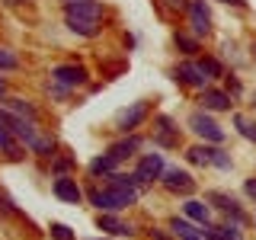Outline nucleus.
I'll return each mask as SVG.
<instances>
[{
	"mask_svg": "<svg viewBox=\"0 0 256 240\" xmlns=\"http://www.w3.org/2000/svg\"><path fill=\"white\" fill-rule=\"evenodd\" d=\"M244 189H246V196H250V198H256V176H253V180H246V182H244Z\"/></svg>",
	"mask_w": 256,
	"mask_h": 240,
	"instance_id": "31",
	"label": "nucleus"
},
{
	"mask_svg": "<svg viewBox=\"0 0 256 240\" xmlns=\"http://www.w3.org/2000/svg\"><path fill=\"white\" fill-rule=\"evenodd\" d=\"M164 170H166V166H164V154H144L138 160V170H134V176H138V186H141V182L160 180Z\"/></svg>",
	"mask_w": 256,
	"mask_h": 240,
	"instance_id": "9",
	"label": "nucleus"
},
{
	"mask_svg": "<svg viewBox=\"0 0 256 240\" xmlns=\"http://www.w3.org/2000/svg\"><path fill=\"white\" fill-rule=\"evenodd\" d=\"M52 80L61 84V86H68V90H77V86L86 84V68H80V64H54Z\"/></svg>",
	"mask_w": 256,
	"mask_h": 240,
	"instance_id": "7",
	"label": "nucleus"
},
{
	"mask_svg": "<svg viewBox=\"0 0 256 240\" xmlns=\"http://www.w3.org/2000/svg\"><path fill=\"white\" fill-rule=\"evenodd\" d=\"M74 164H77V160L70 157V154L52 157V173H54V176H64V173H70V170H74Z\"/></svg>",
	"mask_w": 256,
	"mask_h": 240,
	"instance_id": "23",
	"label": "nucleus"
},
{
	"mask_svg": "<svg viewBox=\"0 0 256 240\" xmlns=\"http://www.w3.org/2000/svg\"><path fill=\"white\" fill-rule=\"evenodd\" d=\"M4 109H10V112H16V116H22V118H32V122L38 118L36 106H32L29 100H20V96H4Z\"/></svg>",
	"mask_w": 256,
	"mask_h": 240,
	"instance_id": "17",
	"label": "nucleus"
},
{
	"mask_svg": "<svg viewBox=\"0 0 256 240\" xmlns=\"http://www.w3.org/2000/svg\"><path fill=\"white\" fill-rule=\"evenodd\" d=\"M228 90H230V93H240V84H237L234 77H228Z\"/></svg>",
	"mask_w": 256,
	"mask_h": 240,
	"instance_id": "33",
	"label": "nucleus"
},
{
	"mask_svg": "<svg viewBox=\"0 0 256 240\" xmlns=\"http://www.w3.org/2000/svg\"><path fill=\"white\" fill-rule=\"evenodd\" d=\"M173 42H176V48H180L182 54H196V52H198V38L186 36V32H176V36H173Z\"/></svg>",
	"mask_w": 256,
	"mask_h": 240,
	"instance_id": "22",
	"label": "nucleus"
},
{
	"mask_svg": "<svg viewBox=\"0 0 256 240\" xmlns=\"http://www.w3.org/2000/svg\"><path fill=\"white\" fill-rule=\"evenodd\" d=\"M189 128H192V132H196L205 144H221V141H224V128L214 122L208 112H192V116H189Z\"/></svg>",
	"mask_w": 256,
	"mask_h": 240,
	"instance_id": "2",
	"label": "nucleus"
},
{
	"mask_svg": "<svg viewBox=\"0 0 256 240\" xmlns=\"http://www.w3.org/2000/svg\"><path fill=\"white\" fill-rule=\"evenodd\" d=\"M116 166H118V160L112 157V154H102V157H93L90 160V173L93 176H109V173H116Z\"/></svg>",
	"mask_w": 256,
	"mask_h": 240,
	"instance_id": "21",
	"label": "nucleus"
},
{
	"mask_svg": "<svg viewBox=\"0 0 256 240\" xmlns=\"http://www.w3.org/2000/svg\"><path fill=\"white\" fill-rule=\"evenodd\" d=\"M68 29L74 32V36H84V38H93V36L102 32L100 20H68Z\"/></svg>",
	"mask_w": 256,
	"mask_h": 240,
	"instance_id": "20",
	"label": "nucleus"
},
{
	"mask_svg": "<svg viewBox=\"0 0 256 240\" xmlns=\"http://www.w3.org/2000/svg\"><path fill=\"white\" fill-rule=\"evenodd\" d=\"M64 13H68V20H102V4L100 0H70V4H64Z\"/></svg>",
	"mask_w": 256,
	"mask_h": 240,
	"instance_id": "8",
	"label": "nucleus"
},
{
	"mask_svg": "<svg viewBox=\"0 0 256 240\" xmlns=\"http://www.w3.org/2000/svg\"><path fill=\"white\" fill-rule=\"evenodd\" d=\"M198 102L205 106V112H228L230 109V93H224V90H214V86H205L202 96H198Z\"/></svg>",
	"mask_w": 256,
	"mask_h": 240,
	"instance_id": "12",
	"label": "nucleus"
},
{
	"mask_svg": "<svg viewBox=\"0 0 256 240\" xmlns=\"http://www.w3.org/2000/svg\"><path fill=\"white\" fill-rule=\"evenodd\" d=\"M189 26L196 36H208L212 32V13H208L205 0H189Z\"/></svg>",
	"mask_w": 256,
	"mask_h": 240,
	"instance_id": "11",
	"label": "nucleus"
},
{
	"mask_svg": "<svg viewBox=\"0 0 256 240\" xmlns=\"http://www.w3.org/2000/svg\"><path fill=\"white\" fill-rule=\"evenodd\" d=\"M96 224H100V230H109V234H116V237H132V224L116 218V212H102L100 218H96Z\"/></svg>",
	"mask_w": 256,
	"mask_h": 240,
	"instance_id": "14",
	"label": "nucleus"
},
{
	"mask_svg": "<svg viewBox=\"0 0 256 240\" xmlns=\"http://www.w3.org/2000/svg\"><path fill=\"white\" fill-rule=\"evenodd\" d=\"M208 230H214L221 240H240V224H218V228L208 224Z\"/></svg>",
	"mask_w": 256,
	"mask_h": 240,
	"instance_id": "25",
	"label": "nucleus"
},
{
	"mask_svg": "<svg viewBox=\"0 0 256 240\" xmlns=\"http://www.w3.org/2000/svg\"><path fill=\"white\" fill-rule=\"evenodd\" d=\"M164 6L173 13H182V10H189V0H164Z\"/></svg>",
	"mask_w": 256,
	"mask_h": 240,
	"instance_id": "29",
	"label": "nucleus"
},
{
	"mask_svg": "<svg viewBox=\"0 0 256 240\" xmlns=\"http://www.w3.org/2000/svg\"><path fill=\"white\" fill-rule=\"evenodd\" d=\"M221 4H230V6H246V0H221Z\"/></svg>",
	"mask_w": 256,
	"mask_h": 240,
	"instance_id": "34",
	"label": "nucleus"
},
{
	"mask_svg": "<svg viewBox=\"0 0 256 240\" xmlns=\"http://www.w3.org/2000/svg\"><path fill=\"white\" fill-rule=\"evenodd\" d=\"M0 150H6V157L10 160H22V148L16 144V134L0 122Z\"/></svg>",
	"mask_w": 256,
	"mask_h": 240,
	"instance_id": "19",
	"label": "nucleus"
},
{
	"mask_svg": "<svg viewBox=\"0 0 256 240\" xmlns=\"http://www.w3.org/2000/svg\"><path fill=\"white\" fill-rule=\"evenodd\" d=\"M150 240H170V234H166V230H150Z\"/></svg>",
	"mask_w": 256,
	"mask_h": 240,
	"instance_id": "32",
	"label": "nucleus"
},
{
	"mask_svg": "<svg viewBox=\"0 0 256 240\" xmlns=\"http://www.w3.org/2000/svg\"><path fill=\"white\" fill-rule=\"evenodd\" d=\"M253 58H256V45H253Z\"/></svg>",
	"mask_w": 256,
	"mask_h": 240,
	"instance_id": "36",
	"label": "nucleus"
},
{
	"mask_svg": "<svg viewBox=\"0 0 256 240\" xmlns=\"http://www.w3.org/2000/svg\"><path fill=\"white\" fill-rule=\"evenodd\" d=\"M157 134H154V141L160 144V148H176V144H180V128H173V118H166V116H160L157 118Z\"/></svg>",
	"mask_w": 256,
	"mask_h": 240,
	"instance_id": "15",
	"label": "nucleus"
},
{
	"mask_svg": "<svg viewBox=\"0 0 256 240\" xmlns=\"http://www.w3.org/2000/svg\"><path fill=\"white\" fill-rule=\"evenodd\" d=\"M90 202L100 208V212H125V208H132L138 202V189L109 182L106 189H93L90 192Z\"/></svg>",
	"mask_w": 256,
	"mask_h": 240,
	"instance_id": "1",
	"label": "nucleus"
},
{
	"mask_svg": "<svg viewBox=\"0 0 256 240\" xmlns=\"http://www.w3.org/2000/svg\"><path fill=\"white\" fill-rule=\"evenodd\" d=\"M148 112H150V102H148V100L132 102L128 109H122V112L116 116V128H118V132H125V134L134 132V128H138L144 118H148Z\"/></svg>",
	"mask_w": 256,
	"mask_h": 240,
	"instance_id": "5",
	"label": "nucleus"
},
{
	"mask_svg": "<svg viewBox=\"0 0 256 240\" xmlns=\"http://www.w3.org/2000/svg\"><path fill=\"white\" fill-rule=\"evenodd\" d=\"M4 96H6V80L0 77V100H4Z\"/></svg>",
	"mask_w": 256,
	"mask_h": 240,
	"instance_id": "35",
	"label": "nucleus"
},
{
	"mask_svg": "<svg viewBox=\"0 0 256 240\" xmlns=\"http://www.w3.org/2000/svg\"><path fill=\"white\" fill-rule=\"evenodd\" d=\"M234 125L240 128V134H244V138L256 141V122H250V118H244V116H234Z\"/></svg>",
	"mask_w": 256,
	"mask_h": 240,
	"instance_id": "28",
	"label": "nucleus"
},
{
	"mask_svg": "<svg viewBox=\"0 0 256 240\" xmlns=\"http://www.w3.org/2000/svg\"><path fill=\"white\" fill-rule=\"evenodd\" d=\"M173 80L182 86H192V90H205L208 86V77L202 74V68H198V61H182L173 68Z\"/></svg>",
	"mask_w": 256,
	"mask_h": 240,
	"instance_id": "6",
	"label": "nucleus"
},
{
	"mask_svg": "<svg viewBox=\"0 0 256 240\" xmlns=\"http://www.w3.org/2000/svg\"><path fill=\"white\" fill-rule=\"evenodd\" d=\"M16 68H20V58H16L10 48L0 45V70H16Z\"/></svg>",
	"mask_w": 256,
	"mask_h": 240,
	"instance_id": "27",
	"label": "nucleus"
},
{
	"mask_svg": "<svg viewBox=\"0 0 256 240\" xmlns=\"http://www.w3.org/2000/svg\"><path fill=\"white\" fill-rule=\"evenodd\" d=\"M160 182H164V189L176 192V196H192V192H196V180H192V173L180 170V166H166L164 176H160Z\"/></svg>",
	"mask_w": 256,
	"mask_h": 240,
	"instance_id": "4",
	"label": "nucleus"
},
{
	"mask_svg": "<svg viewBox=\"0 0 256 240\" xmlns=\"http://www.w3.org/2000/svg\"><path fill=\"white\" fill-rule=\"evenodd\" d=\"M182 212H186V218H189V221L202 224V228H208V224H212V212H208V205H205V202H198V198H189V202L182 205Z\"/></svg>",
	"mask_w": 256,
	"mask_h": 240,
	"instance_id": "16",
	"label": "nucleus"
},
{
	"mask_svg": "<svg viewBox=\"0 0 256 240\" xmlns=\"http://www.w3.org/2000/svg\"><path fill=\"white\" fill-rule=\"evenodd\" d=\"M64 4H70V0H64Z\"/></svg>",
	"mask_w": 256,
	"mask_h": 240,
	"instance_id": "37",
	"label": "nucleus"
},
{
	"mask_svg": "<svg viewBox=\"0 0 256 240\" xmlns=\"http://www.w3.org/2000/svg\"><path fill=\"white\" fill-rule=\"evenodd\" d=\"M0 214H20V212H16V205L6 196H0Z\"/></svg>",
	"mask_w": 256,
	"mask_h": 240,
	"instance_id": "30",
	"label": "nucleus"
},
{
	"mask_svg": "<svg viewBox=\"0 0 256 240\" xmlns=\"http://www.w3.org/2000/svg\"><path fill=\"white\" fill-rule=\"evenodd\" d=\"M52 192L61 198V202H68V205H80V198H84V189L77 186V180L74 176H54V182H52Z\"/></svg>",
	"mask_w": 256,
	"mask_h": 240,
	"instance_id": "10",
	"label": "nucleus"
},
{
	"mask_svg": "<svg viewBox=\"0 0 256 240\" xmlns=\"http://www.w3.org/2000/svg\"><path fill=\"white\" fill-rule=\"evenodd\" d=\"M198 68H202V74L212 80V77H224V64L218 58H202L198 61Z\"/></svg>",
	"mask_w": 256,
	"mask_h": 240,
	"instance_id": "24",
	"label": "nucleus"
},
{
	"mask_svg": "<svg viewBox=\"0 0 256 240\" xmlns=\"http://www.w3.org/2000/svg\"><path fill=\"white\" fill-rule=\"evenodd\" d=\"M186 157L192 164H212V166H221V170H230V166H234V160L224 154V150L212 148V144H196V148L186 150Z\"/></svg>",
	"mask_w": 256,
	"mask_h": 240,
	"instance_id": "3",
	"label": "nucleus"
},
{
	"mask_svg": "<svg viewBox=\"0 0 256 240\" xmlns=\"http://www.w3.org/2000/svg\"><path fill=\"white\" fill-rule=\"evenodd\" d=\"M48 234H52V240H74V230H70L68 224H61V221H52Z\"/></svg>",
	"mask_w": 256,
	"mask_h": 240,
	"instance_id": "26",
	"label": "nucleus"
},
{
	"mask_svg": "<svg viewBox=\"0 0 256 240\" xmlns=\"http://www.w3.org/2000/svg\"><path fill=\"white\" fill-rule=\"evenodd\" d=\"M138 148H141V138H122V141L112 144L106 154H112V157L118 160V164H122V160H128L132 154H138Z\"/></svg>",
	"mask_w": 256,
	"mask_h": 240,
	"instance_id": "18",
	"label": "nucleus"
},
{
	"mask_svg": "<svg viewBox=\"0 0 256 240\" xmlns=\"http://www.w3.org/2000/svg\"><path fill=\"white\" fill-rule=\"evenodd\" d=\"M170 230L180 240H208V230H202V224H192L189 218H173Z\"/></svg>",
	"mask_w": 256,
	"mask_h": 240,
	"instance_id": "13",
	"label": "nucleus"
}]
</instances>
